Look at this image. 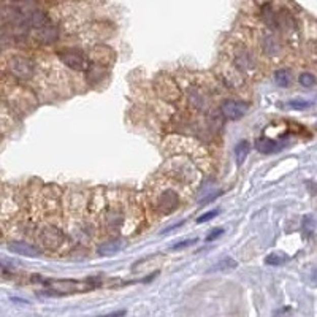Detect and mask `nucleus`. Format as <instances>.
<instances>
[{"instance_id":"obj_1","label":"nucleus","mask_w":317,"mask_h":317,"mask_svg":"<svg viewBox=\"0 0 317 317\" xmlns=\"http://www.w3.org/2000/svg\"><path fill=\"white\" fill-rule=\"evenodd\" d=\"M164 170L165 178H170L179 184H186V186H192L200 178L198 170L189 158H171L167 165H164Z\"/></svg>"},{"instance_id":"obj_2","label":"nucleus","mask_w":317,"mask_h":317,"mask_svg":"<svg viewBox=\"0 0 317 317\" xmlns=\"http://www.w3.org/2000/svg\"><path fill=\"white\" fill-rule=\"evenodd\" d=\"M151 202L161 214H171L173 211L181 205V197L178 191L173 187H162L161 191H157L155 195L151 198Z\"/></svg>"},{"instance_id":"obj_3","label":"nucleus","mask_w":317,"mask_h":317,"mask_svg":"<svg viewBox=\"0 0 317 317\" xmlns=\"http://www.w3.org/2000/svg\"><path fill=\"white\" fill-rule=\"evenodd\" d=\"M8 72L19 81H27L35 73V64L29 57L15 56L8 60Z\"/></svg>"},{"instance_id":"obj_4","label":"nucleus","mask_w":317,"mask_h":317,"mask_svg":"<svg viewBox=\"0 0 317 317\" xmlns=\"http://www.w3.org/2000/svg\"><path fill=\"white\" fill-rule=\"evenodd\" d=\"M232 62L235 64V67L244 75H254L257 72V60L252 54V51L247 49L246 46H238L233 51V59Z\"/></svg>"},{"instance_id":"obj_5","label":"nucleus","mask_w":317,"mask_h":317,"mask_svg":"<svg viewBox=\"0 0 317 317\" xmlns=\"http://www.w3.org/2000/svg\"><path fill=\"white\" fill-rule=\"evenodd\" d=\"M57 57L75 72H87L90 69V60L86 54L78 49H64L57 52Z\"/></svg>"},{"instance_id":"obj_6","label":"nucleus","mask_w":317,"mask_h":317,"mask_svg":"<svg viewBox=\"0 0 317 317\" xmlns=\"http://www.w3.org/2000/svg\"><path fill=\"white\" fill-rule=\"evenodd\" d=\"M155 90H157V94L161 96L164 100H167L170 103L178 102L179 97H181L179 86L176 84L175 79L170 78L168 75H161V76L157 78V81H155Z\"/></svg>"},{"instance_id":"obj_7","label":"nucleus","mask_w":317,"mask_h":317,"mask_svg":"<svg viewBox=\"0 0 317 317\" xmlns=\"http://www.w3.org/2000/svg\"><path fill=\"white\" fill-rule=\"evenodd\" d=\"M65 235L54 226H46L38 232V240L48 249H59L64 244Z\"/></svg>"},{"instance_id":"obj_8","label":"nucleus","mask_w":317,"mask_h":317,"mask_svg":"<svg viewBox=\"0 0 317 317\" xmlns=\"http://www.w3.org/2000/svg\"><path fill=\"white\" fill-rule=\"evenodd\" d=\"M247 103L240 100H226L220 105V113L222 116L229 119V121H238L247 113Z\"/></svg>"},{"instance_id":"obj_9","label":"nucleus","mask_w":317,"mask_h":317,"mask_svg":"<svg viewBox=\"0 0 317 317\" xmlns=\"http://www.w3.org/2000/svg\"><path fill=\"white\" fill-rule=\"evenodd\" d=\"M34 37L38 43H42V45H51V43H54L56 40L59 38V29H57V25L49 21L46 22L45 25H42V27H38L34 30Z\"/></svg>"},{"instance_id":"obj_10","label":"nucleus","mask_w":317,"mask_h":317,"mask_svg":"<svg viewBox=\"0 0 317 317\" xmlns=\"http://www.w3.org/2000/svg\"><path fill=\"white\" fill-rule=\"evenodd\" d=\"M260 45H262V49L263 52L274 59L281 54V43H279V38H277L273 32H265L262 35V40H260Z\"/></svg>"},{"instance_id":"obj_11","label":"nucleus","mask_w":317,"mask_h":317,"mask_svg":"<svg viewBox=\"0 0 317 317\" xmlns=\"http://www.w3.org/2000/svg\"><path fill=\"white\" fill-rule=\"evenodd\" d=\"M189 100L192 102V105L200 111H208L209 110V99L206 97V94L198 87H192L189 90Z\"/></svg>"},{"instance_id":"obj_12","label":"nucleus","mask_w":317,"mask_h":317,"mask_svg":"<svg viewBox=\"0 0 317 317\" xmlns=\"http://www.w3.org/2000/svg\"><path fill=\"white\" fill-rule=\"evenodd\" d=\"M284 148V144L279 143V141H274L271 138H267V137H262L256 141V149L259 152H263V154H273V152H277Z\"/></svg>"},{"instance_id":"obj_13","label":"nucleus","mask_w":317,"mask_h":317,"mask_svg":"<svg viewBox=\"0 0 317 317\" xmlns=\"http://www.w3.org/2000/svg\"><path fill=\"white\" fill-rule=\"evenodd\" d=\"M260 16L263 22L267 24V27H270L271 30H277V11L271 5L268 4L263 5L260 10Z\"/></svg>"},{"instance_id":"obj_14","label":"nucleus","mask_w":317,"mask_h":317,"mask_svg":"<svg viewBox=\"0 0 317 317\" xmlns=\"http://www.w3.org/2000/svg\"><path fill=\"white\" fill-rule=\"evenodd\" d=\"M10 250L16 254H21V256H27V257H38L40 252L38 249H35L34 246L27 244V243H22V241H15V243H10Z\"/></svg>"},{"instance_id":"obj_15","label":"nucleus","mask_w":317,"mask_h":317,"mask_svg":"<svg viewBox=\"0 0 317 317\" xmlns=\"http://www.w3.org/2000/svg\"><path fill=\"white\" fill-rule=\"evenodd\" d=\"M124 247V241L122 240H114V241H110V243H105L100 246L99 249V254L102 256H113L116 252H119Z\"/></svg>"},{"instance_id":"obj_16","label":"nucleus","mask_w":317,"mask_h":317,"mask_svg":"<svg viewBox=\"0 0 317 317\" xmlns=\"http://www.w3.org/2000/svg\"><path fill=\"white\" fill-rule=\"evenodd\" d=\"M274 79L281 87H289L290 84H292L294 78H292V73H290L289 70H277L274 73Z\"/></svg>"},{"instance_id":"obj_17","label":"nucleus","mask_w":317,"mask_h":317,"mask_svg":"<svg viewBox=\"0 0 317 317\" xmlns=\"http://www.w3.org/2000/svg\"><path fill=\"white\" fill-rule=\"evenodd\" d=\"M247 152H249V143L247 141H241V143L236 144V148H235V157H236V161L240 162V164L246 158Z\"/></svg>"},{"instance_id":"obj_18","label":"nucleus","mask_w":317,"mask_h":317,"mask_svg":"<svg viewBox=\"0 0 317 317\" xmlns=\"http://www.w3.org/2000/svg\"><path fill=\"white\" fill-rule=\"evenodd\" d=\"M236 267V262L233 259H224L220 260L217 265H214L213 268L209 270V273H213V271H226V270H230V268H235Z\"/></svg>"},{"instance_id":"obj_19","label":"nucleus","mask_w":317,"mask_h":317,"mask_svg":"<svg viewBox=\"0 0 317 317\" xmlns=\"http://www.w3.org/2000/svg\"><path fill=\"white\" fill-rule=\"evenodd\" d=\"M298 81H300V84H301V86H305V87H312V86L317 83V78H315L312 73L305 72V73H301V75H300Z\"/></svg>"},{"instance_id":"obj_20","label":"nucleus","mask_w":317,"mask_h":317,"mask_svg":"<svg viewBox=\"0 0 317 317\" xmlns=\"http://www.w3.org/2000/svg\"><path fill=\"white\" fill-rule=\"evenodd\" d=\"M286 260H287L286 256L274 252V254H270V256L265 259V263H267V265H274V267H277V265H282V263H284Z\"/></svg>"},{"instance_id":"obj_21","label":"nucleus","mask_w":317,"mask_h":317,"mask_svg":"<svg viewBox=\"0 0 317 317\" xmlns=\"http://www.w3.org/2000/svg\"><path fill=\"white\" fill-rule=\"evenodd\" d=\"M289 107L292 108V110H306V108H311L312 107V102L295 99V100H290L289 102Z\"/></svg>"},{"instance_id":"obj_22","label":"nucleus","mask_w":317,"mask_h":317,"mask_svg":"<svg viewBox=\"0 0 317 317\" xmlns=\"http://www.w3.org/2000/svg\"><path fill=\"white\" fill-rule=\"evenodd\" d=\"M219 214V211L217 209H213V211H209V213H205L203 216H200L197 219V224H205V222H208V220H211L213 217H216Z\"/></svg>"},{"instance_id":"obj_23","label":"nucleus","mask_w":317,"mask_h":317,"mask_svg":"<svg viewBox=\"0 0 317 317\" xmlns=\"http://www.w3.org/2000/svg\"><path fill=\"white\" fill-rule=\"evenodd\" d=\"M197 241H198L197 238H192V240H184V241H181V243H176V244H173V246H171V249H173V250H178V249H184V247H189V246L195 244Z\"/></svg>"},{"instance_id":"obj_24","label":"nucleus","mask_w":317,"mask_h":317,"mask_svg":"<svg viewBox=\"0 0 317 317\" xmlns=\"http://www.w3.org/2000/svg\"><path fill=\"white\" fill-rule=\"evenodd\" d=\"M224 233V230L222 229H216V230H213V232H211L208 236H206V241H213V240H216V238L217 236H220Z\"/></svg>"},{"instance_id":"obj_25","label":"nucleus","mask_w":317,"mask_h":317,"mask_svg":"<svg viewBox=\"0 0 317 317\" xmlns=\"http://www.w3.org/2000/svg\"><path fill=\"white\" fill-rule=\"evenodd\" d=\"M125 314V311H119V312H114V314H110V315H103V317H122Z\"/></svg>"},{"instance_id":"obj_26","label":"nucleus","mask_w":317,"mask_h":317,"mask_svg":"<svg viewBox=\"0 0 317 317\" xmlns=\"http://www.w3.org/2000/svg\"><path fill=\"white\" fill-rule=\"evenodd\" d=\"M10 2H19V0H10Z\"/></svg>"}]
</instances>
